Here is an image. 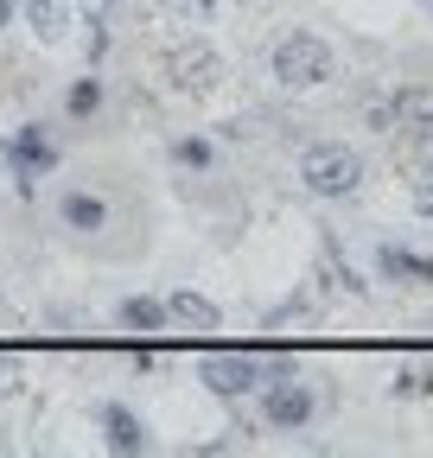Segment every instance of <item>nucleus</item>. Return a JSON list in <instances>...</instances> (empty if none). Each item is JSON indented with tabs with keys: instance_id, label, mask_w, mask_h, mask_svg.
I'll list each match as a JSON object with an SVG mask.
<instances>
[{
	"instance_id": "6",
	"label": "nucleus",
	"mask_w": 433,
	"mask_h": 458,
	"mask_svg": "<svg viewBox=\"0 0 433 458\" xmlns=\"http://www.w3.org/2000/svg\"><path fill=\"white\" fill-rule=\"evenodd\" d=\"M198 382L216 401H242L261 388V351H204L198 357Z\"/></svg>"
},
{
	"instance_id": "20",
	"label": "nucleus",
	"mask_w": 433,
	"mask_h": 458,
	"mask_svg": "<svg viewBox=\"0 0 433 458\" xmlns=\"http://www.w3.org/2000/svg\"><path fill=\"white\" fill-rule=\"evenodd\" d=\"M427 13H433V0H427Z\"/></svg>"
},
{
	"instance_id": "10",
	"label": "nucleus",
	"mask_w": 433,
	"mask_h": 458,
	"mask_svg": "<svg viewBox=\"0 0 433 458\" xmlns=\"http://www.w3.org/2000/svg\"><path fill=\"white\" fill-rule=\"evenodd\" d=\"M166 318L179 325V331H216V325H224V312H216L204 293H191V286H179V293H166Z\"/></svg>"
},
{
	"instance_id": "11",
	"label": "nucleus",
	"mask_w": 433,
	"mask_h": 458,
	"mask_svg": "<svg viewBox=\"0 0 433 458\" xmlns=\"http://www.w3.org/2000/svg\"><path fill=\"white\" fill-rule=\"evenodd\" d=\"M115 325H122V331H134V337H153V331H166L173 318H166V300H147V293H128V300L115 306Z\"/></svg>"
},
{
	"instance_id": "8",
	"label": "nucleus",
	"mask_w": 433,
	"mask_h": 458,
	"mask_svg": "<svg viewBox=\"0 0 433 458\" xmlns=\"http://www.w3.org/2000/svg\"><path fill=\"white\" fill-rule=\"evenodd\" d=\"M96 420H102V445H108V452H122V458H134V452H153V433H147V420H140L134 408H122V401H102V408H96Z\"/></svg>"
},
{
	"instance_id": "2",
	"label": "nucleus",
	"mask_w": 433,
	"mask_h": 458,
	"mask_svg": "<svg viewBox=\"0 0 433 458\" xmlns=\"http://www.w3.org/2000/svg\"><path fill=\"white\" fill-rule=\"evenodd\" d=\"M300 185L312 198H357L363 191V153L344 140H318L300 153Z\"/></svg>"
},
{
	"instance_id": "19",
	"label": "nucleus",
	"mask_w": 433,
	"mask_h": 458,
	"mask_svg": "<svg viewBox=\"0 0 433 458\" xmlns=\"http://www.w3.org/2000/svg\"><path fill=\"white\" fill-rule=\"evenodd\" d=\"M89 7H115V0H89Z\"/></svg>"
},
{
	"instance_id": "1",
	"label": "nucleus",
	"mask_w": 433,
	"mask_h": 458,
	"mask_svg": "<svg viewBox=\"0 0 433 458\" xmlns=\"http://www.w3.org/2000/svg\"><path fill=\"white\" fill-rule=\"evenodd\" d=\"M267 71H275L281 89H318V83L338 77V51L318 32H287V38H275V51H267Z\"/></svg>"
},
{
	"instance_id": "21",
	"label": "nucleus",
	"mask_w": 433,
	"mask_h": 458,
	"mask_svg": "<svg viewBox=\"0 0 433 458\" xmlns=\"http://www.w3.org/2000/svg\"><path fill=\"white\" fill-rule=\"evenodd\" d=\"M427 325H433V318H427Z\"/></svg>"
},
{
	"instance_id": "5",
	"label": "nucleus",
	"mask_w": 433,
	"mask_h": 458,
	"mask_svg": "<svg viewBox=\"0 0 433 458\" xmlns=\"http://www.w3.org/2000/svg\"><path fill=\"white\" fill-rule=\"evenodd\" d=\"M58 229L77 242H102L115 229V204H108L102 185H64L58 191Z\"/></svg>"
},
{
	"instance_id": "15",
	"label": "nucleus",
	"mask_w": 433,
	"mask_h": 458,
	"mask_svg": "<svg viewBox=\"0 0 433 458\" xmlns=\"http://www.w3.org/2000/svg\"><path fill=\"white\" fill-rule=\"evenodd\" d=\"M402 401H420V394H433V363H408V369H395V382H389Z\"/></svg>"
},
{
	"instance_id": "17",
	"label": "nucleus",
	"mask_w": 433,
	"mask_h": 458,
	"mask_svg": "<svg viewBox=\"0 0 433 458\" xmlns=\"http://www.w3.org/2000/svg\"><path fill=\"white\" fill-rule=\"evenodd\" d=\"M166 7H173V13H210L216 0H166Z\"/></svg>"
},
{
	"instance_id": "9",
	"label": "nucleus",
	"mask_w": 433,
	"mask_h": 458,
	"mask_svg": "<svg viewBox=\"0 0 433 458\" xmlns=\"http://www.w3.org/2000/svg\"><path fill=\"white\" fill-rule=\"evenodd\" d=\"M376 280L433 286V255H414V249H402V242H376Z\"/></svg>"
},
{
	"instance_id": "14",
	"label": "nucleus",
	"mask_w": 433,
	"mask_h": 458,
	"mask_svg": "<svg viewBox=\"0 0 433 458\" xmlns=\"http://www.w3.org/2000/svg\"><path fill=\"white\" fill-rule=\"evenodd\" d=\"M173 165H179V172H210V165H216V140L179 134V140H173Z\"/></svg>"
},
{
	"instance_id": "13",
	"label": "nucleus",
	"mask_w": 433,
	"mask_h": 458,
	"mask_svg": "<svg viewBox=\"0 0 433 458\" xmlns=\"http://www.w3.org/2000/svg\"><path fill=\"white\" fill-rule=\"evenodd\" d=\"M26 26L51 45V38H64V26H71V7L64 0H26Z\"/></svg>"
},
{
	"instance_id": "4",
	"label": "nucleus",
	"mask_w": 433,
	"mask_h": 458,
	"mask_svg": "<svg viewBox=\"0 0 433 458\" xmlns=\"http://www.w3.org/2000/svg\"><path fill=\"white\" fill-rule=\"evenodd\" d=\"M255 394H261V427H267V433H306V427L318 420V394H312V382H300V376L261 382Z\"/></svg>"
},
{
	"instance_id": "18",
	"label": "nucleus",
	"mask_w": 433,
	"mask_h": 458,
	"mask_svg": "<svg viewBox=\"0 0 433 458\" xmlns=\"http://www.w3.org/2000/svg\"><path fill=\"white\" fill-rule=\"evenodd\" d=\"M7 20H13V0H0V26H7Z\"/></svg>"
},
{
	"instance_id": "3",
	"label": "nucleus",
	"mask_w": 433,
	"mask_h": 458,
	"mask_svg": "<svg viewBox=\"0 0 433 458\" xmlns=\"http://www.w3.org/2000/svg\"><path fill=\"white\" fill-rule=\"evenodd\" d=\"M0 159H7L20 198H32V191H38V179H51L64 153H58V134H51L45 122H20L7 140H0Z\"/></svg>"
},
{
	"instance_id": "16",
	"label": "nucleus",
	"mask_w": 433,
	"mask_h": 458,
	"mask_svg": "<svg viewBox=\"0 0 433 458\" xmlns=\"http://www.w3.org/2000/svg\"><path fill=\"white\" fill-rule=\"evenodd\" d=\"M0 394H20V369H13V357H0Z\"/></svg>"
},
{
	"instance_id": "7",
	"label": "nucleus",
	"mask_w": 433,
	"mask_h": 458,
	"mask_svg": "<svg viewBox=\"0 0 433 458\" xmlns=\"http://www.w3.org/2000/svg\"><path fill=\"white\" fill-rule=\"evenodd\" d=\"M159 71H166V89H179V96H204V89L224 83V57H216L210 45H173Z\"/></svg>"
},
{
	"instance_id": "12",
	"label": "nucleus",
	"mask_w": 433,
	"mask_h": 458,
	"mask_svg": "<svg viewBox=\"0 0 433 458\" xmlns=\"http://www.w3.org/2000/svg\"><path fill=\"white\" fill-rule=\"evenodd\" d=\"M102 102H108V83H102L96 71H89V77H77V83L64 89V114H71L77 128H89V122H96V114H102Z\"/></svg>"
}]
</instances>
